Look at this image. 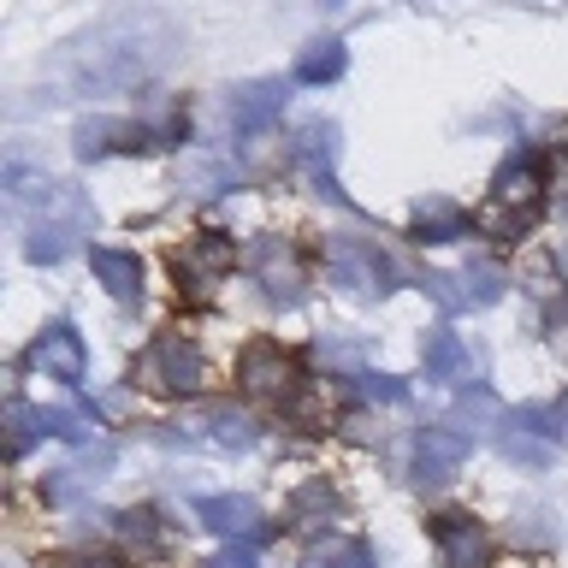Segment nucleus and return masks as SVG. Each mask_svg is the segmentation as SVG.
<instances>
[{
    "instance_id": "obj_1",
    "label": "nucleus",
    "mask_w": 568,
    "mask_h": 568,
    "mask_svg": "<svg viewBox=\"0 0 568 568\" xmlns=\"http://www.w3.org/2000/svg\"><path fill=\"white\" fill-rule=\"evenodd\" d=\"M166 60V53H142L136 30H101L95 42L78 48V89H131L149 71Z\"/></svg>"
},
{
    "instance_id": "obj_2",
    "label": "nucleus",
    "mask_w": 568,
    "mask_h": 568,
    "mask_svg": "<svg viewBox=\"0 0 568 568\" xmlns=\"http://www.w3.org/2000/svg\"><path fill=\"white\" fill-rule=\"evenodd\" d=\"M539 195H545L539 160H532L527 149L509 154L504 166H497V178H491V207L479 213V231H491V237H521V231L532 225Z\"/></svg>"
},
{
    "instance_id": "obj_3",
    "label": "nucleus",
    "mask_w": 568,
    "mask_h": 568,
    "mask_svg": "<svg viewBox=\"0 0 568 568\" xmlns=\"http://www.w3.org/2000/svg\"><path fill=\"white\" fill-rule=\"evenodd\" d=\"M261 438V426L231 403H207V408H190L184 420L166 433V444H190V450H220V456H237Z\"/></svg>"
},
{
    "instance_id": "obj_4",
    "label": "nucleus",
    "mask_w": 568,
    "mask_h": 568,
    "mask_svg": "<svg viewBox=\"0 0 568 568\" xmlns=\"http://www.w3.org/2000/svg\"><path fill=\"white\" fill-rule=\"evenodd\" d=\"M326 273H332V284H344L349 296H385L390 284H397L390 255L367 237H332L326 243Z\"/></svg>"
},
{
    "instance_id": "obj_5",
    "label": "nucleus",
    "mask_w": 568,
    "mask_h": 568,
    "mask_svg": "<svg viewBox=\"0 0 568 568\" xmlns=\"http://www.w3.org/2000/svg\"><path fill=\"white\" fill-rule=\"evenodd\" d=\"M136 385L160 390V397H190V390L202 385V355L190 349V337L160 332L154 344L136 355Z\"/></svg>"
},
{
    "instance_id": "obj_6",
    "label": "nucleus",
    "mask_w": 568,
    "mask_h": 568,
    "mask_svg": "<svg viewBox=\"0 0 568 568\" xmlns=\"http://www.w3.org/2000/svg\"><path fill=\"white\" fill-rule=\"evenodd\" d=\"M237 385L255 403H291L296 397V362L284 355V344H273V337H255V344L237 355Z\"/></svg>"
},
{
    "instance_id": "obj_7",
    "label": "nucleus",
    "mask_w": 568,
    "mask_h": 568,
    "mask_svg": "<svg viewBox=\"0 0 568 568\" xmlns=\"http://www.w3.org/2000/svg\"><path fill=\"white\" fill-rule=\"evenodd\" d=\"M420 291L433 296L438 308L468 314V308H486V302L504 296V273H497L491 261H479V266H468V273H426Z\"/></svg>"
},
{
    "instance_id": "obj_8",
    "label": "nucleus",
    "mask_w": 568,
    "mask_h": 568,
    "mask_svg": "<svg viewBox=\"0 0 568 568\" xmlns=\"http://www.w3.org/2000/svg\"><path fill=\"white\" fill-rule=\"evenodd\" d=\"M337 149H344V136H337V124L332 119H308L296 131V142H291V154H296V166L308 172V184L320 190V195H332V202H344V190H337Z\"/></svg>"
},
{
    "instance_id": "obj_9",
    "label": "nucleus",
    "mask_w": 568,
    "mask_h": 568,
    "mask_svg": "<svg viewBox=\"0 0 568 568\" xmlns=\"http://www.w3.org/2000/svg\"><path fill=\"white\" fill-rule=\"evenodd\" d=\"M178 278H184V296H207L213 278H225L231 266H237V243L220 237V231H202L190 248H178Z\"/></svg>"
},
{
    "instance_id": "obj_10",
    "label": "nucleus",
    "mask_w": 568,
    "mask_h": 568,
    "mask_svg": "<svg viewBox=\"0 0 568 568\" xmlns=\"http://www.w3.org/2000/svg\"><path fill=\"white\" fill-rule=\"evenodd\" d=\"M24 362L36 373H48V379H65V385H78L83 379V367H89V355H83V337L65 326V320H53V326L36 337V344L24 349Z\"/></svg>"
},
{
    "instance_id": "obj_11",
    "label": "nucleus",
    "mask_w": 568,
    "mask_h": 568,
    "mask_svg": "<svg viewBox=\"0 0 568 568\" xmlns=\"http://www.w3.org/2000/svg\"><path fill=\"white\" fill-rule=\"evenodd\" d=\"M248 273L261 278V291L273 296V302H302V266H296V255H291V243L284 237H261L255 248H248Z\"/></svg>"
},
{
    "instance_id": "obj_12",
    "label": "nucleus",
    "mask_w": 568,
    "mask_h": 568,
    "mask_svg": "<svg viewBox=\"0 0 568 568\" xmlns=\"http://www.w3.org/2000/svg\"><path fill=\"white\" fill-rule=\"evenodd\" d=\"M433 545H438L444 568H486V557H491L486 527H479L474 515H462V509H450V515L433 521Z\"/></svg>"
},
{
    "instance_id": "obj_13",
    "label": "nucleus",
    "mask_w": 568,
    "mask_h": 568,
    "mask_svg": "<svg viewBox=\"0 0 568 568\" xmlns=\"http://www.w3.org/2000/svg\"><path fill=\"white\" fill-rule=\"evenodd\" d=\"M462 462H468V433L462 426H426L415 438V479L420 486H444Z\"/></svg>"
},
{
    "instance_id": "obj_14",
    "label": "nucleus",
    "mask_w": 568,
    "mask_h": 568,
    "mask_svg": "<svg viewBox=\"0 0 568 568\" xmlns=\"http://www.w3.org/2000/svg\"><path fill=\"white\" fill-rule=\"evenodd\" d=\"M284 89L278 78H255V83H243V89H231V124H237V136H255L266 131L278 113H284Z\"/></svg>"
},
{
    "instance_id": "obj_15",
    "label": "nucleus",
    "mask_w": 568,
    "mask_h": 568,
    "mask_svg": "<svg viewBox=\"0 0 568 568\" xmlns=\"http://www.w3.org/2000/svg\"><path fill=\"white\" fill-rule=\"evenodd\" d=\"M408 220H415L420 243H462L479 225V220H468V207H462V202H450V195H420Z\"/></svg>"
},
{
    "instance_id": "obj_16",
    "label": "nucleus",
    "mask_w": 568,
    "mask_h": 568,
    "mask_svg": "<svg viewBox=\"0 0 568 568\" xmlns=\"http://www.w3.org/2000/svg\"><path fill=\"white\" fill-rule=\"evenodd\" d=\"M113 149H154V131L149 124H131V119H83L78 124V154L83 160H101Z\"/></svg>"
},
{
    "instance_id": "obj_17",
    "label": "nucleus",
    "mask_w": 568,
    "mask_h": 568,
    "mask_svg": "<svg viewBox=\"0 0 568 568\" xmlns=\"http://www.w3.org/2000/svg\"><path fill=\"white\" fill-rule=\"evenodd\" d=\"M420 362H426V379H433V385H462V379H468V373L479 367L474 355H468V344H462L456 332H444V326L426 332Z\"/></svg>"
},
{
    "instance_id": "obj_18",
    "label": "nucleus",
    "mask_w": 568,
    "mask_h": 568,
    "mask_svg": "<svg viewBox=\"0 0 568 568\" xmlns=\"http://www.w3.org/2000/svg\"><path fill=\"white\" fill-rule=\"evenodd\" d=\"M195 515H202L213 532H225V539H261L266 532V515H261V504H248V497H202Z\"/></svg>"
},
{
    "instance_id": "obj_19",
    "label": "nucleus",
    "mask_w": 568,
    "mask_h": 568,
    "mask_svg": "<svg viewBox=\"0 0 568 568\" xmlns=\"http://www.w3.org/2000/svg\"><path fill=\"white\" fill-rule=\"evenodd\" d=\"M89 266H95V278L106 284V296H113V302H142V284H149L142 255H131V248H95Z\"/></svg>"
},
{
    "instance_id": "obj_20",
    "label": "nucleus",
    "mask_w": 568,
    "mask_h": 568,
    "mask_svg": "<svg viewBox=\"0 0 568 568\" xmlns=\"http://www.w3.org/2000/svg\"><path fill=\"white\" fill-rule=\"evenodd\" d=\"M106 468H113V450H95V456H83V462H71V468H60V474L48 479V504H78L83 491L101 486Z\"/></svg>"
},
{
    "instance_id": "obj_21",
    "label": "nucleus",
    "mask_w": 568,
    "mask_h": 568,
    "mask_svg": "<svg viewBox=\"0 0 568 568\" xmlns=\"http://www.w3.org/2000/svg\"><path fill=\"white\" fill-rule=\"evenodd\" d=\"M344 65H349V53H344L337 36H320V42H308L296 53V78L302 83H337V78H344Z\"/></svg>"
},
{
    "instance_id": "obj_22",
    "label": "nucleus",
    "mask_w": 568,
    "mask_h": 568,
    "mask_svg": "<svg viewBox=\"0 0 568 568\" xmlns=\"http://www.w3.org/2000/svg\"><path fill=\"white\" fill-rule=\"evenodd\" d=\"M497 450H504L509 462H521V468H545L557 444H550L545 433H532V426H527L521 415H509V426H504V433H497Z\"/></svg>"
},
{
    "instance_id": "obj_23",
    "label": "nucleus",
    "mask_w": 568,
    "mask_h": 568,
    "mask_svg": "<svg viewBox=\"0 0 568 568\" xmlns=\"http://www.w3.org/2000/svg\"><path fill=\"white\" fill-rule=\"evenodd\" d=\"M332 515H337V497H332V486H326V479H308V486H302V491L291 497V521H296L302 532L326 527Z\"/></svg>"
},
{
    "instance_id": "obj_24",
    "label": "nucleus",
    "mask_w": 568,
    "mask_h": 568,
    "mask_svg": "<svg viewBox=\"0 0 568 568\" xmlns=\"http://www.w3.org/2000/svg\"><path fill=\"white\" fill-rule=\"evenodd\" d=\"M231 184H237V172H231L220 154H195L190 166H184V190H195V195H220Z\"/></svg>"
},
{
    "instance_id": "obj_25",
    "label": "nucleus",
    "mask_w": 568,
    "mask_h": 568,
    "mask_svg": "<svg viewBox=\"0 0 568 568\" xmlns=\"http://www.w3.org/2000/svg\"><path fill=\"white\" fill-rule=\"evenodd\" d=\"M42 426L53 438H89L95 433V408H83V403H65V408H42Z\"/></svg>"
},
{
    "instance_id": "obj_26",
    "label": "nucleus",
    "mask_w": 568,
    "mask_h": 568,
    "mask_svg": "<svg viewBox=\"0 0 568 568\" xmlns=\"http://www.w3.org/2000/svg\"><path fill=\"white\" fill-rule=\"evenodd\" d=\"M314 568H373V550L362 539H344V545H320L314 550Z\"/></svg>"
},
{
    "instance_id": "obj_27",
    "label": "nucleus",
    "mask_w": 568,
    "mask_h": 568,
    "mask_svg": "<svg viewBox=\"0 0 568 568\" xmlns=\"http://www.w3.org/2000/svg\"><path fill=\"white\" fill-rule=\"evenodd\" d=\"M7 420H12V456H24L30 444L48 433V426H42V408H24V403H12V408H7Z\"/></svg>"
},
{
    "instance_id": "obj_28",
    "label": "nucleus",
    "mask_w": 568,
    "mask_h": 568,
    "mask_svg": "<svg viewBox=\"0 0 568 568\" xmlns=\"http://www.w3.org/2000/svg\"><path fill=\"white\" fill-rule=\"evenodd\" d=\"M521 420L532 426V433H545L550 444H568V397L557 408H521Z\"/></svg>"
},
{
    "instance_id": "obj_29",
    "label": "nucleus",
    "mask_w": 568,
    "mask_h": 568,
    "mask_svg": "<svg viewBox=\"0 0 568 568\" xmlns=\"http://www.w3.org/2000/svg\"><path fill=\"white\" fill-rule=\"evenodd\" d=\"M314 355H320V362H332V367H344V373H367L362 367V344H344V337H320Z\"/></svg>"
},
{
    "instance_id": "obj_30",
    "label": "nucleus",
    "mask_w": 568,
    "mask_h": 568,
    "mask_svg": "<svg viewBox=\"0 0 568 568\" xmlns=\"http://www.w3.org/2000/svg\"><path fill=\"white\" fill-rule=\"evenodd\" d=\"M355 379H362V397H373V403H403L408 397L390 373H355Z\"/></svg>"
},
{
    "instance_id": "obj_31",
    "label": "nucleus",
    "mask_w": 568,
    "mask_h": 568,
    "mask_svg": "<svg viewBox=\"0 0 568 568\" xmlns=\"http://www.w3.org/2000/svg\"><path fill=\"white\" fill-rule=\"evenodd\" d=\"M119 532H124L131 545H154V515H149V509H124V515H119Z\"/></svg>"
},
{
    "instance_id": "obj_32",
    "label": "nucleus",
    "mask_w": 568,
    "mask_h": 568,
    "mask_svg": "<svg viewBox=\"0 0 568 568\" xmlns=\"http://www.w3.org/2000/svg\"><path fill=\"white\" fill-rule=\"evenodd\" d=\"M550 202H557L562 213H568V154H550Z\"/></svg>"
},
{
    "instance_id": "obj_33",
    "label": "nucleus",
    "mask_w": 568,
    "mask_h": 568,
    "mask_svg": "<svg viewBox=\"0 0 568 568\" xmlns=\"http://www.w3.org/2000/svg\"><path fill=\"white\" fill-rule=\"evenodd\" d=\"M550 344H557V355H568V308L550 314Z\"/></svg>"
},
{
    "instance_id": "obj_34",
    "label": "nucleus",
    "mask_w": 568,
    "mask_h": 568,
    "mask_svg": "<svg viewBox=\"0 0 568 568\" xmlns=\"http://www.w3.org/2000/svg\"><path fill=\"white\" fill-rule=\"evenodd\" d=\"M202 568H255V557H248V550H225V557H213Z\"/></svg>"
},
{
    "instance_id": "obj_35",
    "label": "nucleus",
    "mask_w": 568,
    "mask_h": 568,
    "mask_svg": "<svg viewBox=\"0 0 568 568\" xmlns=\"http://www.w3.org/2000/svg\"><path fill=\"white\" fill-rule=\"evenodd\" d=\"M53 568H124L113 557H65V562H53Z\"/></svg>"
},
{
    "instance_id": "obj_36",
    "label": "nucleus",
    "mask_w": 568,
    "mask_h": 568,
    "mask_svg": "<svg viewBox=\"0 0 568 568\" xmlns=\"http://www.w3.org/2000/svg\"><path fill=\"white\" fill-rule=\"evenodd\" d=\"M320 7H344V0H320Z\"/></svg>"
}]
</instances>
